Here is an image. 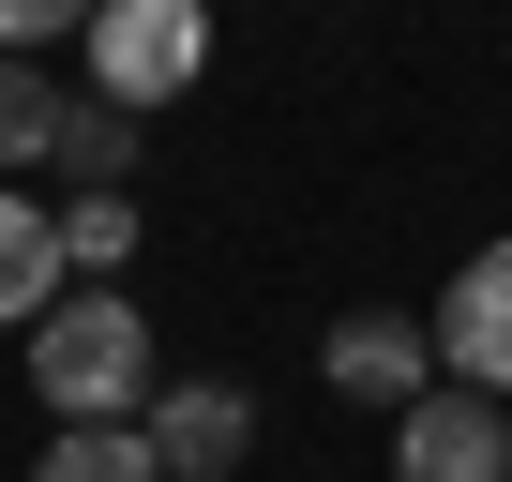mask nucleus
Masks as SVG:
<instances>
[{
	"label": "nucleus",
	"instance_id": "9d476101",
	"mask_svg": "<svg viewBox=\"0 0 512 482\" xmlns=\"http://www.w3.org/2000/svg\"><path fill=\"white\" fill-rule=\"evenodd\" d=\"M61 151V91H46V61H0V181H31Z\"/></svg>",
	"mask_w": 512,
	"mask_h": 482
},
{
	"label": "nucleus",
	"instance_id": "f8f14e48",
	"mask_svg": "<svg viewBox=\"0 0 512 482\" xmlns=\"http://www.w3.org/2000/svg\"><path fill=\"white\" fill-rule=\"evenodd\" d=\"M61 31H91V0H0V61H31V46H61Z\"/></svg>",
	"mask_w": 512,
	"mask_h": 482
},
{
	"label": "nucleus",
	"instance_id": "423d86ee",
	"mask_svg": "<svg viewBox=\"0 0 512 482\" xmlns=\"http://www.w3.org/2000/svg\"><path fill=\"white\" fill-rule=\"evenodd\" d=\"M317 377H332L347 407H392V422H407V407L437 392V347H422L407 317H332V332H317Z\"/></svg>",
	"mask_w": 512,
	"mask_h": 482
},
{
	"label": "nucleus",
	"instance_id": "f03ea898",
	"mask_svg": "<svg viewBox=\"0 0 512 482\" xmlns=\"http://www.w3.org/2000/svg\"><path fill=\"white\" fill-rule=\"evenodd\" d=\"M76 46H91V106L151 121V106H181L211 76V0H91Z\"/></svg>",
	"mask_w": 512,
	"mask_h": 482
},
{
	"label": "nucleus",
	"instance_id": "39448f33",
	"mask_svg": "<svg viewBox=\"0 0 512 482\" xmlns=\"http://www.w3.org/2000/svg\"><path fill=\"white\" fill-rule=\"evenodd\" d=\"M136 437H151V467H166V482H226V467L256 452V407H241L226 377H166Z\"/></svg>",
	"mask_w": 512,
	"mask_h": 482
},
{
	"label": "nucleus",
	"instance_id": "20e7f679",
	"mask_svg": "<svg viewBox=\"0 0 512 482\" xmlns=\"http://www.w3.org/2000/svg\"><path fill=\"white\" fill-rule=\"evenodd\" d=\"M392 482H512V407L437 377V392L392 422Z\"/></svg>",
	"mask_w": 512,
	"mask_h": 482
},
{
	"label": "nucleus",
	"instance_id": "9b49d317",
	"mask_svg": "<svg viewBox=\"0 0 512 482\" xmlns=\"http://www.w3.org/2000/svg\"><path fill=\"white\" fill-rule=\"evenodd\" d=\"M61 272H76V287H121V272H136V196H76V211H61Z\"/></svg>",
	"mask_w": 512,
	"mask_h": 482
},
{
	"label": "nucleus",
	"instance_id": "f257e3e1",
	"mask_svg": "<svg viewBox=\"0 0 512 482\" xmlns=\"http://www.w3.org/2000/svg\"><path fill=\"white\" fill-rule=\"evenodd\" d=\"M31 392L61 422H151V317H136V287H61L31 317Z\"/></svg>",
	"mask_w": 512,
	"mask_h": 482
},
{
	"label": "nucleus",
	"instance_id": "7ed1b4c3",
	"mask_svg": "<svg viewBox=\"0 0 512 482\" xmlns=\"http://www.w3.org/2000/svg\"><path fill=\"white\" fill-rule=\"evenodd\" d=\"M422 347L452 362V392H497V407H512V241H482V257H467V272L437 287Z\"/></svg>",
	"mask_w": 512,
	"mask_h": 482
},
{
	"label": "nucleus",
	"instance_id": "0eeeda50",
	"mask_svg": "<svg viewBox=\"0 0 512 482\" xmlns=\"http://www.w3.org/2000/svg\"><path fill=\"white\" fill-rule=\"evenodd\" d=\"M61 287H76V272H61V211H31L16 181H0V332H31Z\"/></svg>",
	"mask_w": 512,
	"mask_h": 482
},
{
	"label": "nucleus",
	"instance_id": "1a4fd4ad",
	"mask_svg": "<svg viewBox=\"0 0 512 482\" xmlns=\"http://www.w3.org/2000/svg\"><path fill=\"white\" fill-rule=\"evenodd\" d=\"M31 482H166V467H151V437H136V422H61Z\"/></svg>",
	"mask_w": 512,
	"mask_h": 482
},
{
	"label": "nucleus",
	"instance_id": "6e6552de",
	"mask_svg": "<svg viewBox=\"0 0 512 482\" xmlns=\"http://www.w3.org/2000/svg\"><path fill=\"white\" fill-rule=\"evenodd\" d=\"M76 196H136V121L121 106H61V151H46Z\"/></svg>",
	"mask_w": 512,
	"mask_h": 482
}]
</instances>
